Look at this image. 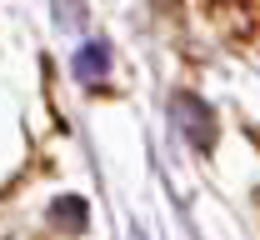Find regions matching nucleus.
<instances>
[{
    "instance_id": "1",
    "label": "nucleus",
    "mask_w": 260,
    "mask_h": 240,
    "mask_svg": "<svg viewBox=\"0 0 260 240\" xmlns=\"http://www.w3.org/2000/svg\"><path fill=\"white\" fill-rule=\"evenodd\" d=\"M175 120L185 125V135H190L200 150L215 145V115L205 110V100H195V95H175Z\"/></svg>"
},
{
    "instance_id": "2",
    "label": "nucleus",
    "mask_w": 260,
    "mask_h": 240,
    "mask_svg": "<svg viewBox=\"0 0 260 240\" xmlns=\"http://www.w3.org/2000/svg\"><path fill=\"white\" fill-rule=\"evenodd\" d=\"M70 70H75V80H80V85H100V80H105V70H110V45L90 40V45L70 60Z\"/></svg>"
},
{
    "instance_id": "3",
    "label": "nucleus",
    "mask_w": 260,
    "mask_h": 240,
    "mask_svg": "<svg viewBox=\"0 0 260 240\" xmlns=\"http://www.w3.org/2000/svg\"><path fill=\"white\" fill-rule=\"evenodd\" d=\"M50 220H55V225H70V230H85V200L60 195V200L50 205Z\"/></svg>"
}]
</instances>
